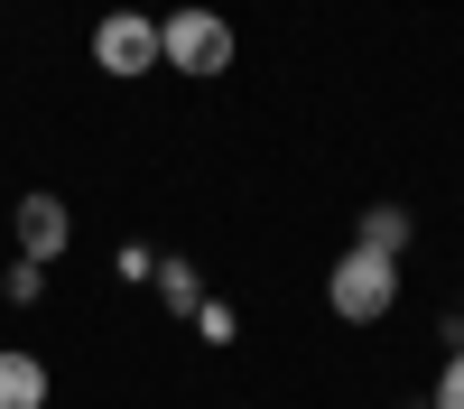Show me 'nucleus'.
Listing matches in <instances>:
<instances>
[{"mask_svg": "<svg viewBox=\"0 0 464 409\" xmlns=\"http://www.w3.org/2000/svg\"><path fill=\"white\" fill-rule=\"evenodd\" d=\"M232 47H242V37H232V19H223V10H205V0H186V10H168V19H159V65L196 74V84L232 65Z\"/></svg>", "mask_w": 464, "mask_h": 409, "instance_id": "obj_1", "label": "nucleus"}, {"mask_svg": "<svg viewBox=\"0 0 464 409\" xmlns=\"http://www.w3.org/2000/svg\"><path fill=\"white\" fill-rule=\"evenodd\" d=\"M325 307L343 326H381V316L400 307V260L391 251H343L334 270H325Z\"/></svg>", "mask_w": 464, "mask_h": 409, "instance_id": "obj_2", "label": "nucleus"}, {"mask_svg": "<svg viewBox=\"0 0 464 409\" xmlns=\"http://www.w3.org/2000/svg\"><path fill=\"white\" fill-rule=\"evenodd\" d=\"M93 65L121 74V84L149 74V65H159V19H149V10H102L93 19Z\"/></svg>", "mask_w": 464, "mask_h": 409, "instance_id": "obj_3", "label": "nucleus"}, {"mask_svg": "<svg viewBox=\"0 0 464 409\" xmlns=\"http://www.w3.org/2000/svg\"><path fill=\"white\" fill-rule=\"evenodd\" d=\"M10 233H19V260H37V270H47V260H65V242H74V214H65V196H47V186H37V196H19Z\"/></svg>", "mask_w": 464, "mask_h": 409, "instance_id": "obj_4", "label": "nucleus"}, {"mask_svg": "<svg viewBox=\"0 0 464 409\" xmlns=\"http://www.w3.org/2000/svg\"><path fill=\"white\" fill-rule=\"evenodd\" d=\"M0 409H47V363L0 345Z\"/></svg>", "mask_w": 464, "mask_h": 409, "instance_id": "obj_5", "label": "nucleus"}, {"mask_svg": "<svg viewBox=\"0 0 464 409\" xmlns=\"http://www.w3.org/2000/svg\"><path fill=\"white\" fill-rule=\"evenodd\" d=\"M353 251H409V205H362V223H353Z\"/></svg>", "mask_w": 464, "mask_h": 409, "instance_id": "obj_6", "label": "nucleus"}, {"mask_svg": "<svg viewBox=\"0 0 464 409\" xmlns=\"http://www.w3.org/2000/svg\"><path fill=\"white\" fill-rule=\"evenodd\" d=\"M149 279H159V307H168V316H196V307H205V288H196V270H186L177 251H159V270H149Z\"/></svg>", "mask_w": 464, "mask_h": 409, "instance_id": "obj_7", "label": "nucleus"}, {"mask_svg": "<svg viewBox=\"0 0 464 409\" xmlns=\"http://www.w3.org/2000/svg\"><path fill=\"white\" fill-rule=\"evenodd\" d=\"M186 326H196L205 345H232V335H242V316H232V297H205V307L186 316Z\"/></svg>", "mask_w": 464, "mask_h": 409, "instance_id": "obj_8", "label": "nucleus"}, {"mask_svg": "<svg viewBox=\"0 0 464 409\" xmlns=\"http://www.w3.org/2000/svg\"><path fill=\"white\" fill-rule=\"evenodd\" d=\"M428 409H464V345H446V372H437V391Z\"/></svg>", "mask_w": 464, "mask_h": 409, "instance_id": "obj_9", "label": "nucleus"}, {"mask_svg": "<svg viewBox=\"0 0 464 409\" xmlns=\"http://www.w3.org/2000/svg\"><path fill=\"white\" fill-rule=\"evenodd\" d=\"M37 288H47V270H37V260H19V270H10V297H19V307H37Z\"/></svg>", "mask_w": 464, "mask_h": 409, "instance_id": "obj_10", "label": "nucleus"}, {"mask_svg": "<svg viewBox=\"0 0 464 409\" xmlns=\"http://www.w3.org/2000/svg\"><path fill=\"white\" fill-rule=\"evenodd\" d=\"M455 326H464V297H455Z\"/></svg>", "mask_w": 464, "mask_h": 409, "instance_id": "obj_11", "label": "nucleus"}]
</instances>
